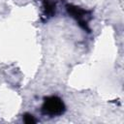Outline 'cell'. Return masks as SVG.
<instances>
[{
    "label": "cell",
    "mask_w": 124,
    "mask_h": 124,
    "mask_svg": "<svg viewBox=\"0 0 124 124\" xmlns=\"http://www.w3.org/2000/svg\"><path fill=\"white\" fill-rule=\"evenodd\" d=\"M41 111L44 115L49 117L60 116L66 111V106L60 97L56 95H50L44 98Z\"/></svg>",
    "instance_id": "obj_1"
},
{
    "label": "cell",
    "mask_w": 124,
    "mask_h": 124,
    "mask_svg": "<svg viewBox=\"0 0 124 124\" xmlns=\"http://www.w3.org/2000/svg\"><path fill=\"white\" fill-rule=\"evenodd\" d=\"M66 11H67L68 15L76 20V22L78 24V26L81 29L90 33L91 30L89 27V22L92 19L91 11L85 10L83 8H80V7L73 5V4H67Z\"/></svg>",
    "instance_id": "obj_2"
},
{
    "label": "cell",
    "mask_w": 124,
    "mask_h": 124,
    "mask_svg": "<svg viewBox=\"0 0 124 124\" xmlns=\"http://www.w3.org/2000/svg\"><path fill=\"white\" fill-rule=\"evenodd\" d=\"M57 11V5L54 0H42L41 5V19L47 21L51 17L55 16Z\"/></svg>",
    "instance_id": "obj_3"
},
{
    "label": "cell",
    "mask_w": 124,
    "mask_h": 124,
    "mask_svg": "<svg viewBox=\"0 0 124 124\" xmlns=\"http://www.w3.org/2000/svg\"><path fill=\"white\" fill-rule=\"evenodd\" d=\"M22 120L26 124H32V123H36L37 122L35 116L33 114H31V113H28V112H26V113H24L22 115Z\"/></svg>",
    "instance_id": "obj_4"
}]
</instances>
